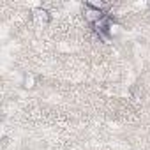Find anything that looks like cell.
I'll return each mask as SVG.
<instances>
[{"label": "cell", "instance_id": "obj_2", "mask_svg": "<svg viewBox=\"0 0 150 150\" xmlns=\"http://www.w3.org/2000/svg\"><path fill=\"white\" fill-rule=\"evenodd\" d=\"M32 14H34V21L39 23V25H44V23H48V20H50L46 9H35Z\"/></svg>", "mask_w": 150, "mask_h": 150}, {"label": "cell", "instance_id": "obj_3", "mask_svg": "<svg viewBox=\"0 0 150 150\" xmlns=\"http://www.w3.org/2000/svg\"><path fill=\"white\" fill-rule=\"evenodd\" d=\"M34 76L32 74H25V78H23V87H27V88H32L34 87Z\"/></svg>", "mask_w": 150, "mask_h": 150}, {"label": "cell", "instance_id": "obj_1", "mask_svg": "<svg viewBox=\"0 0 150 150\" xmlns=\"http://www.w3.org/2000/svg\"><path fill=\"white\" fill-rule=\"evenodd\" d=\"M104 16H106V14L103 13V9L94 7L90 2H87V4H85V18H87V21H90L92 25H96L97 21H101Z\"/></svg>", "mask_w": 150, "mask_h": 150}]
</instances>
